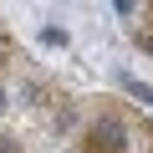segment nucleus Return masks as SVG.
Here are the masks:
<instances>
[{
  "mask_svg": "<svg viewBox=\"0 0 153 153\" xmlns=\"http://www.w3.org/2000/svg\"><path fill=\"white\" fill-rule=\"evenodd\" d=\"M0 153H16V138H5V133H0Z\"/></svg>",
  "mask_w": 153,
  "mask_h": 153,
  "instance_id": "nucleus-5",
  "label": "nucleus"
},
{
  "mask_svg": "<svg viewBox=\"0 0 153 153\" xmlns=\"http://www.w3.org/2000/svg\"><path fill=\"white\" fill-rule=\"evenodd\" d=\"M117 87L128 97H138L143 107H153V82H143V76H133V71H117Z\"/></svg>",
  "mask_w": 153,
  "mask_h": 153,
  "instance_id": "nucleus-2",
  "label": "nucleus"
},
{
  "mask_svg": "<svg viewBox=\"0 0 153 153\" xmlns=\"http://www.w3.org/2000/svg\"><path fill=\"white\" fill-rule=\"evenodd\" d=\"M10 51H16V46H10V36H0V66L10 61Z\"/></svg>",
  "mask_w": 153,
  "mask_h": 153,
  "instance_id": "nucleus-4",
  "label": "nucleus"
},
{
  "mask_svg": "<svg viewBox=\"0 0 153 153\" xmlns=\"http://www.w3.org/2000/svg\"><path fill=\"white\" fill-rule=\"evenodd\" d=\"M41 41H46V46H61V41H66V31H61V26H46V31H41Z\"/></svg>",
  "mask_w": 153,
  "mask_h": 153,
  "instance_id": "nucleus-3",
  "label": "nucleus"
},
{
  "mask_svg": "<svg viewBox=\"0 0 153 153\" xmlns=\"http://www.w3.org/2000/svg\"><path fill=\"white\" fill-rule=\"evenodd\" d=\"M87 153H128V133L117 117H97L87 133Z\"/></svg>",
  "mask_w": 153,
  "mask_h": 153,
  "instance_id": "nucleus-1",
  "label": "nucleus"
},
{
  "mask_svg": "<svg viewBox=\"0 0 153 153\" xmlns=\"http://www.w3.org/2000/svg\"><path fill=\"white\" fill-rule=\"evenodd\" d=\"M5 102H10V92H5V87H0V117H5Z\"/></svg>",
  "mask_w": 153,
  "mask_h": 153,
  "instance_id": "nucleus-6",
  "label": "nucleus"
}]
</instances>
